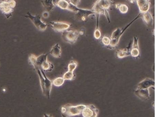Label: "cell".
<instances>
[{"instance_id":"obj_13","label":"cell","mask_w":155,"mask_h":117,"mask_svg":"<svg viewBox=\"0 0 155 117\" xmlns=\"http://www.w3.org/2000/svg\"><path fill=\"white\" fill-rule=\"evenodd\" d=\"M132 42L130 41L129 43L128 46L124 49H120L116 51L115 55L116 58L119 59H122L126 57L130 56V51L131 49Z\"/></svg>"},{"instance_id":"obj_30","label":"cell","mask_w":155,"mask_h":117,"mask_svg":"<svg viewBox=\"0 0 155 117\" xmlns=\"http://www.w3.org/2000/svg\"><path fill=\"white\" fill-rule=\"evenodd\" d=\"M44 117H53L51 114H44Z\"/></svg>"},{"instance_id":"obj_4","label":"cell","mask_w":155,"mask_h":117,"mask_svg":"<svg viewBox=\"0 0 155 117\" xmlns=\"http://www.w3.org/2000/svg\"><path fill=\"white\" fill-rule=\"evenodd\" d=\"M86 105L73 106L70 104H66L61 108V112L63 117H71L81 114L82 110Z\"/></svg>"},{"instance_id":"obj_26","label":"cell","mask_w":155,"mask_h":117,"mask_svg":"<svg viewBox=\"0 0 155 117\" xmlns=\"http://www.w3.org/2000/svg\"><path fill=\"white\" fill-rule=\"evenodd\" d=\"M93 36H94V38L98 40L100 39L101 34L100 29L99 27H96L95 30H94Z\"/></svg>"},{"instance_id":"obj_2","label":"cell","mask_w":155,"mask_h":117,"mask_svg":"<svg viewBox=\"0 0 155 117\" xmlns=\"http://www.w3.org/2000/svg\"><path fill=\"white\" fill-rule=\"evenodd\" d=\"M140 18V13L135 17L134 19L132 20L128 24H127L125 27L123 28H117L114 31L112 32L111 34V37H110V43L109 46L107 47L108 48L110 49H113L115 48L117 46L121 38V36L124 34L126 30L128 28L131 26V24L135 22L137 20Z\"/></svg>"},{"instance_id":"obj_27","label":"cell","mask_w":155,"mask_h":117,"mask_svg":"<svg viewBox=\"0 0 155 117\" xmlns=\"http://www.w3.org/2000/svg\"><path fill=\"white\" fill-rule=\"evenodd\" d=\"M36 60H37V57L34 54H31L30 55L29 57V62L31 65L35 67L36 65Z\"/></svg>"},{"instance_id":"obj_15","label":"cell","mask_w":155,"mask_h":117,"mask_svg":"<svg viewBox=\"0 0 155 117\" xmlns=\"http://www.w3.org/2000/svg\"><path fill=\"white\" fill-rule=\"evenodd\" d=\"M59 0H42L41 4L46 9V11L51 12L57 6V3Z\"/></svg>"},{"instance_id":"obj_9","label":"cell","mask_w":155,"mask_h":117,"mask_svg":"<svg viewBox=\"0 0 155 117\" xmlns=\"http://www.w3.org/2000/svg\"><path fill=\"white\" fill-rule=\"evenodd\" d=\"M78 66V62L76 61H71L68 65V72L63 75L62 78L65 80H73L76 78V75L74 73V71Z\"/></svg>"},{"instance_id":"obj_11","label":"cell","mask_w":155,"mask_h":117,"mask_svg":"<svg viewBox=\"0 0 155 117\" xmlns=\"http://www.w3.org/2000/svg\"><path fill=\"white\" fill-rule=\"evenodd\" d=\"M98 109L93 105L85 106L81 112L83 117H97L98 114Z\"/></svg>"},{"instance_id":"obj_1","label":"cell","mask_w":155,"mask_h":117,"mask_svg":"<svg viewBox=\"0 0 155 117\" xmlns=\"http://www.w3.org/2000/svg\"><path fill=\"white\" fill-rule=\"evenodd\" d=\"M113 3L112 0H97L91 9L96 16V21H99L100 16L103 15L105 16L109 23H110L109 11Z\"/></svg>"},{"instance_id":"obj_10","label":"cell","mask_w":155,"mask_h":117,"mask_svg":"<svg viewBox=\"0 0 155 117\" xmlns=\"http://www.w3.org/2000/svg\"><path fill=\"white\" fill-rule=\"evenodd\" d=\"M51 28L56 32H63L70 28L71 24L63 22L52 21L50 22Z\"/></svg>"},{"instance_id":"obj_8","label":"cell","mask_w":155,"mask_h":117,"mask_svg":"<svg viewBox=\"0 0 155 117\" xmlns=\"http://www.w3.org/2000/svg\"><path fill=\"white\" fill-rule=\"evenodd\" d=\"M79 36L78 31L75 30H67L62 33V40L71 44H74L78 40Z\"/></svg>"},{"instance_id":"obj_14","label":"cell","mask_w":155,"mask_h":117,"mask_svg":"<svg viewBox=\"0 0 155 117\" xmlns=\"http://www.w3.org/2000/svg\"><path fill=\"white\" fill-rule=\"evenodd\" d=\"M140 13H145L149 11L150 8V2L149 0H136Z\"/></svg>"},{"instance_id":"obj_23","label":"cell","mask_w":155,"mask_h":117,"mask_svg":"<svg viewBox=\"0 0 155 117\" xmlns=\"http://www.w3.org/2000/svg\"><path fill=\"white\" fill-rule=\"evenodd\" d=\"M69 5V2H68L66 0H59L57 3V6L61 9L68 10Z\"/></svg>"},{"instance_id":"obj_17","label":"cell","mask_w":155,"mask_h":117,"mask_svg":"<svg viewBox=\"0 0 155 117\" xmlns=\"http://www.w3.org/2000/svg\"><path fill=\"white\" fill-rule=\"evenodd\" d=\"M155 86V81L150 78H146L138 84V89H148Z\"/></svg>"},{"instance_id":"obj_20","label":"cell","mask_w":155,"mask_h":117,"mask_svg":"<svg viewBox=\"0 0 155 117\" xmlns=\"http://www.w3.org/2000/svg\"><path fill=\"white\" fill-rule=\"evenodd\" d=\"M48 53H45V54H41V55L39 56L38 57H37L36 65H35V67H34V68L38 67V68H40L41 64L44 62L48 60Z\"/></svg>"},{"instance_id":"obj_21","label":"cell","mask_w":155,"mask_h":117,"mask_svg":"<svg viewBox=\"0 0 155 117\" xmlns=\"http://www.w3.org/2000/svg\"><path fill=\"white\" fill-rule=\"evenodd\" d=\"M39 69L44 72H51L54 69V65L52 63L47 60L41 64Z\"/></svg>"},{"instance_id":"obj_24","label":"cell","mask_w":155,"mask_h":117,"mask_svg":"<svg viewBox=\"0 0 155 117\" xmlns=\"http://www.w3.org/2000/svg\"><path fill=\"white\" fill-rule=\"evenodd\" d=\"M65 81L64 79L61 77L56 78L52 81V85L56 86V87H61L64 84Z\"/></svg>"},{"instance_id":"obj_5","label":"cell","mask_w":155,"mask_h":117,"mask_svg":"<svg viewBox=\"0 0 155 117\" xmlns=\"http://www.w3.org/2000/svg\"><path fill=\"white\" fill-rule=\"evenodd\" d=\"M68 10L75 12L76 13V18L78 20H81V21H85L89 16L95 15V13L91 10L80 8L70 3Z\"/></svg>"},{"instance_id":"obj_12","label":"cell","mask_w":155,"mask_h":117,"mask_svg":"<svg viewBox=\"0 0 155 117\" xmlns=\"http://www.w3.org/2000/svg\"><path fill=\"white\" fill-rule=\"evenodd\" d=\"M130 56L133 58L137 59L140 57L138 38L134 36L130 51Z\"/></svg>"},{"instance_id":"obj_7","label":"cell","mask_w":155,"mask_h":117,"mask_svg":"<svg viewBox=\"0 0 155 117\" xmlns=\"http://www.w3.org/2000/svg\"><path fill=\"white\" fill-rule=\"evenodd\" d=\"M25 17L29 19L35 27L40 31L43 32L47 29L48 24L41 20L40 15H32L30 12H28Z\"/></svg>"},{"instance_id":"obj_18","label":"cell","mask_w":155,"mask_h":117,"mask_svg":"<svg viewBox=\"0 0 155 117\" xmlns=\"http://www.w3.org/2000/svg\"><path fill=\"white\" fill-rule=\"evenodd\" d=\"M140 18L143 20L144 23L148 27H152L153 23V18L152 14L148 11L140 14Z\"/></svg>"},{"instance_id":"obj_16","label":"cell","mask_w":155,"mask_h":117,"mask_svg":"<svg viewBox=\"0 0 155 117\" xmlns=\"http://www.w3.org/2000/svg\"><path fill=\"white\" fill-rule=\"evenodd\" d=\"M135 94L140 99L143 101L148 100L150 98L148 89H138L135 91Z\"/></svg>"},{"instance_id":"obj_29","label":"cell","mask_w":155,"mask_h":117,"mask_svg":"<svg viewBox=\"0 0 155 117\" xmlns=\"http://www.w3.org/2000/svg\"><path fill=\"white\" fill-rule=\"evenodd\" d=\"M49 12H48L45 11L42 13V17L44 18H47L49 17Z\"/></svg>"},{"instance_id":"obj_6","label":"cell","mask_w":155,"mask_h":117,"mask_svg":"<svg viewBox=\"0 0 155 117\" xmlns=\"http://www.w3.org/2000/svg\"><path fill=\"white\" fill-rule=\"evenodd\" d=\"M16 5V2L15 0L0 1V11L5 15L7 18H9L14 11Z\"/></svg>"},{"instance_id":"obj_19","label":"cell","mask_w":155,"mask_h":117,"mask_svg":"<svg viewBox=\"0 0 155 117\" xmlns=\"http://www.w3.org/2000/svg\"><path fill=\"white\" fill-rule=\"evenodd\" d=\"M50 53L55 58H60L61 57V47L59 43H56L51 48Z\"/></svg>"},{"instance_id":"obj_25","label":"cell","mask_w":155,"mask_h":117,"mask_svg":"<svg viewBox=\"0 0 155 117\" xmlns=\"http://www.w3.org/2000/svg\"><path fill=\"white\" fill-rule=\"evenodd\" d=\"M110 38L107 36H104L101 38V42L104 46L107 48L110 43Z\"/></svg>"},{"instance_id":"obj_3","label":"cell","mask_w":155,"mask_h":117,"mask_svg":"<svg viewBox=\"0 0 155 117\" xmlns=\"http://www.w3.org/2000/svg\"><path fill=\"white\" fill-rule=\"evenodd\" d=\"M34 69L37 71L39 78L42 93L48 99H50L51 92L52 89V81L47 77L45 74V72L43 71L42 69L38 67H35Z\"/></svg>"},{"instance_id":"obj_22","label":"cell","mask_w":155,"mask_h":117,"mask_svg":"<svg viewBox=\"0 0 155 117\" xmlns=\"http://www.w3.org/2000/svg\"><path fill=\"white\" fill-rule=\"evenodd\" d=\"M115 8L118 10L122 14H126L128 11L129 8L126 4L117 3L115 4Z\"/></svg>"},{"instance_id":"obj_28","label":"cell","mask_w":155,"mask_h":117,"mask_svg":"<svg viewBox=\"0 0 155 117\" xmlns=\"http://www.w3.org/2000/svg\"><path fill=\"white\" fill-rule=\"evenodd\" d=\"M70 3L75 6L78 7L81 2V0H69Z\"/></svg>"}]
</instances>
